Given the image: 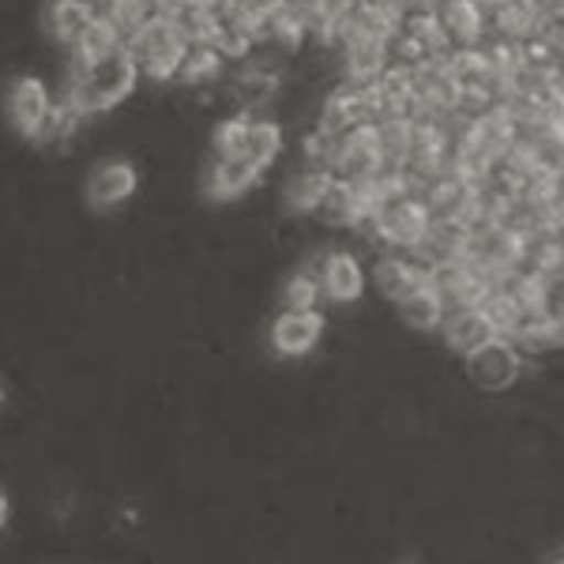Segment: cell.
Returning a JSON list of instances; mask_svg holds the SVG:
<instances>
[{"instance_id":"1","label":"cell","mask_w":564,"mask_h":564,"mask_svg":"<svg viewBox=\"0 0 564 564\" xmlns=\"http://www.w3.org/2000/svg\"><path fill=\"white\" fill-rule=\"evenodd\" d=\"M523 350L516 347L512 339L497 335L486 347H478L475 354L463 358V377L470 380L478 391H489V395H500V391H512L523 380Z\"/></svg>"},{"instance_id":"3","label":"cell","mask_w":564,"mask_h":564,"mask_svg":"<svg viewBox=\"0 0 564 564\" xmlns=\"http://www.w3.org/2000/svg\"><path fill=\"white\" fill-rule=\"evenodd\" d=\"M263 174H268V166H260L249 154H238V159L207 154V166L199 174V193H204L207 204H238L263 185Z\"/></svg>"},{"instance_id":"13","label":"cell","mask_w":564,"mask_h":564,"mask_svg":"<svg viewBox=\"0 0 564 564\" xmlns=\"http://www.w3.org/2000/svg\"><path fill=\"white\" fill-rule=\"evenodd\" d=\"M321 305H327V297H324V282H321L316 271L297 268V271H290V275L282 279L279 308H321Z\"/></svg>"},{"instance_id":"6","label":"cell","mask_w":564,"mask_h":564,"mask_svg":"<svg viewBox=\"0 0 564 564\" xmlns=\"http://www.w3.org/2000/svg\"><path fill=\"white\" fill-rule=\"evenodd\" d=\"M321 282H324V297L327 305H354L366 294L369 271L361 268V260L347 249H327V257L321 263Z\"/></svg>"},{"instance_id":"7","label":"cell","mask_w":564,"mask_h":564,"mask_svg":"<svg viewBox=\"0 0 564 564\" xmlns=\"http://www.w3.org/2000/svg\"><path fill=\"white\" fill-rule=\"evenodd\" d=\"M489 339H497V327L489 324V316L481 313V305L456 308V313H444L441 324V343L448 354H456L463 361L467 354H475L478 347H486Z\"/></svg>"},{"instance_id":"14","label":"cell","mask_w":564,"mask_h":564,"mask_svg":"<svg viewBox=\"0 0 564 564\" xmlns=\"http://www.w3.org/2000/svg\"><path fill=\"white\" fill-rule=\"evenodd\" d=\"M245 135H249V113H226L223 121L212 129V154L215 159H238V154H245Z\"/></svg>"},{"instance_id":"10","label":"cell","mask_w":564,"mask_h":564,"mask_svg":"<svg viewBox=\"0 0 564 564\" xmlns=\"http://www.w3.org/2000/svg\"><path fill=\"white\" fill-rule=\"evenodd\" d=\"M395 321L406 327V332H417V335H433L441 332L444 324V297L433 282L425 286H414L406 297L395 302Z\"/></svg>"},{"instance_id":"5","label":"cell","mask_w":564,"mask_h":564,"mask_svg":"<svg viewBox=\"0 0 564 564\" xmlns=\"http://www.w3.org/2000/svg\"><path fill=\"white\" fill-rule=\"evenodd\" d=\"M53 102H57V95L50 90V84L39 76H31V72L8 79V90H4L8 124H12V132L23 135V140H39Z\"/></svg>"},{"instance_id":"9","label":"cell","mask_w":564,"mask_h":564,"mask_svg":"<svg viewBox=\"0 0 564 564\" xmlns=\"http://www.w3.org/2000/svg\"><path fill=\"white\" fill-rule=\"evenodd\" d=\"M95 0H50L42 15L45 39L61 45V50H68V45L84 39V31L95 23Z\"/></svg>"},{"instance_id":"4","label":"cell","mask_w":564,"mask_h":564,"mask_svg":"<svg viewBox=\"0 0 564 564\" xmlns=\"http://www.w3.org/2000/svg\"><path fill=\"white\" fill-rule=\"evenodd\" d=\"M135 188H140V170L129 159H121V154H109V159H98L84 177V204L90 212L109 215L129 204Z\"/></svg>"},{"instance_id":"11","label":"cell","mask_w":564,"mask_h":564,"mask_svg":"<svg viewBox=\"0 0 564 564\" xmlns=\"http://www.w3.org/2000/svg\"><path fill=\"white\" fill-rule=\"evenodd\" d=\"M436 15H441L444 31H448V39L456 50L486 42L489 26H486V15H481L478 0H444V4L436 8Z\"/></svg>"},{"instance_id":"2","label":"cell","mask_w":564,"mask_h":564,"mask_svg":"<svg viewBox=\"0 0 564 564\" xmlns=\"http://www.w3.org/2000/svg\"><path fill=\"white\" fill-rule=\"evenodd\" d=\"M327 335L324 308H279L268 324V347L275 358H308Z\"/></svg>"},{"instance_id":"15","label":"cell","mask_w":564,"mask_h":564,"mask_svg":"<svg viewBox=\"0 0 564 564\" xmlns=\"http://www.w3.org/2000/svg\"><path fill=\"white\" fill-rule=\"evenodd\" d=\"M230 4L238 8L241 15H249L252 23H260V31H263V23H268L275 12H282L286 0H230Z\"/></svg>"},{"instance_id":"12","label":"cell","mask_w":564,"mask_h":564,"mask_svg":"<svg viewBox=\"0 0 564 564\" xmlns=\"http://www.w3.org/2000/svg\"><path fill=\"white\" fill-rule=\"evenodd\" d=\"M286 151V132L275 113H249V135H245V154L257 159L260 166H275Z\"/></svg>"},{"instance_id":"8","label":"cell","mask_w":564,"mask_h":564,"mask_svg":"<svg viewBox=\"0 0 564 564\" xmlns=\"http://www.w3.org/2000/svg\"><path fill=\"white\" fill-rule=\"evenodd\" d=\"M335 174H327V170H316V166H297L290 177H282L279 185V204L282 212L290 218H308L321 212L324 196H327V185H332Z\"/></svg>"}]
</instances>
